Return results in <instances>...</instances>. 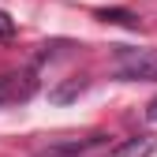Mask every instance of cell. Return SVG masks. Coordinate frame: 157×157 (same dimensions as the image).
I'll return each mask as SVG.
<instances>
[{"instance_id":"3","label":"cell","mask_w":157,"mask_h":157,"mask_svg":"<svg viewBox=\"0 0 157 157\" xmlns=\"http://www.w3.org/2000/svg\"><path fill=\"white\" fill-rule=\"evenodd\" d=\"M82 90H86V78H71V82H64L60 90H52V101L64 105V101H71V97H78Z\"/></svg>"},{"instance_id":"5","label":"cell","mask_w":157,"mask_h":157,"mask_svg":"<svg viewBox=\"0 0 157 157\" xmlns=\"http://www.w3.org/2000/svg\"><path fill=\"white\" fill-rule=\"evenodd\" d=\"M0 34H11V19H8L4 11H0Z\"/></svg>"},{"instance_id":"2","label":"cell","mask_w":157,"mask_h":157,"mask_svg":"<svg viewBox=\"0 0 157 157\" xmlns=\"http://www.w3.org/2000/svg\"><path fill=\"white\" fill-rule=\"evenodd\" d=\"M105 139H101V135H94V139H82V142H60V146H49L41 157H64V153H86V150H97V146H101Z\"/></svg>"},{"instance_id":"4","label":"cell","mask_w":157,"mask_h":157,"mask_svg":"<svg viewBox=\"0 0 157 157\" xmlns=\"http://www.w3.org/2000/svg\"><path fill=\"white\" fill-rule=\"evenodd\" d=\"M146 120H150V124H157V97H153L150 109H146Z\"/></svg>"},{"instance_id":"1","label":"cell","mask_w":157,"mask_h":157,"mask_svg":"<svg viewBox=\"0 0 157 157\" xmlns=\"http://www.w3.org/2000/svg\"><path fill=\"white\" fill-rule=\"evenodd\" d=\"M116 71L124 78H157V49H116Z\"/></svg>"}]
</instances>
